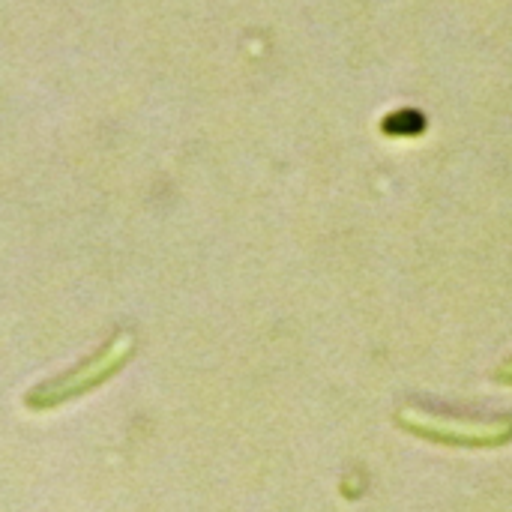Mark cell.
<instances>
[{
    "instance_id": "cell-3",
    "label": "cell",
    "mask_w": 512,
    "mask_h": 512,
    "mask_svg": "<svg viewBox=\"0 0 512 512\" xmlns=\"http://www.w3.org/2000/svg\"><path fill=\"white\" fill-rule=\"evenodd\" d=\"M495 378H498L501 384H512V357L507 363H501V369L495 372Z\"/></svg>"
},
{
    "instance_id": "cell-1",
    "label": "cell",
    "mask_w": 512,
    "mask_h": 512,
    "mask_svg": "<svg viewBox=\"0 0 512 512\" xmlns=\"http://www.w3.org/2000/svg\"><path fill=\"white\" fill-rule=\"evenodd\" d=\"M396 423L426 441L450 444V447H504L512 441V417L498 420H465V417H441L420 408H402Z\"/></svg>"
},
{
    "instance_id": "cell-2",
    "label": "cell",
    "mask_w": 512,
    "mask_h": 512,
    "mask_svg": "<svg viewBox=\"0 0 512 512\" xmlns=\"http://www.w3.org/2000/svg\"><path fill=\"white\" fill-rule=\"evenodd\" d=\"M129 351H132V339H129V336H117L105 351H99L96 357H90V360H87L84 366H78L75 372H69V375H63V378H57V381H51V384L33 390L30 399H27L30 408H36V411L54 408V405H63V402H69V399H75V396L93 390L96 384H102L105 378H111V375L126 363Z\"/></svg>"
}]
</instances>
